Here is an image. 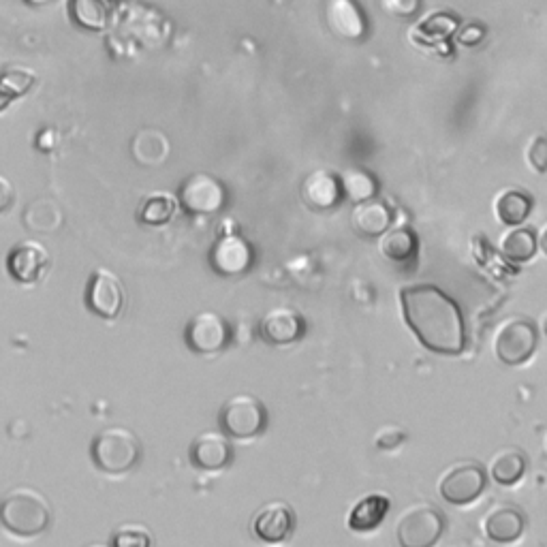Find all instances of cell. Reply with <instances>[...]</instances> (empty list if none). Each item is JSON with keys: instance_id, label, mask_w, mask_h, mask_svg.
Here are the masks:
<instances>
[{"instance_id": "6da1fadb", "label": "cell", "mask_w": 547, "mask_h": 547, "mask_svg": "<svg viewBox=\"0 0 547 547\" xmlns=\"http://www.w3.org/2000/svg\"><path fill=\"white\" fill-rule=\"evenodd\" d=\"M402 315L415 338L441 355H462L466 327L460 306L434 285H411L400 291Z\"/></svg>"}, {"instance_id": "7a4b0ae2", "label": "cell", "mask_w": 547, "mask_h": 547, "mask_svg": "<svg viewBox=\"0 0 547 547\" xmlns=\"http://www.w3.org/2000/svg\"><path fill=\"white\" fill-rule=\"evenodd\" d=\"M52 524V507L39 490L20 486L0 498V526L15 539H37Z\"/></svg>"}, {"instance_id": "3957f363", "label": "cell", "mask_w": 547, "mask_h": 547, "mask_svg": "<svg viewBox=\"0 0 547 547\" xmlns=\"http://www.w3.org/2000/svg\"><path fill=\"white\" fill-rule=\"evenodd\" d=\"M142 456V443L129 428H105L90 445V458L103 475L124 477L131 473Z\"/></svg>"}, {"instance_id": "277c9868", "label": "cell", "mask_w": 547, "mask_h": 547, "mask_svg": "<svg viewBox=\"0 0 547 547\" xmlns=\"http://www.w3.org/2000/svg\"><path fill=\"white\" fill-rule=\"evenodd\" d=\"M539 349V327L533 319L513 315L498 325L494 353L507 366H522Z\"/></svg>"}, {"instance_id": "5b68a950", "label": "cell", "mask_w": 547, "mask_h": 547, "mask_svg": "<svg viewBox=\"0 0 547 547\" xmlns=\"http://www.w3.org/2000/svg\"><path fill=\"white\" fill-rule=\"evenodd\" d=\"M445 533V515L430 503L406 507L396 522L400 547H434Z\"/></svg>"}, {"instance_id": "8992f818", "label": "cell", "mask_w": 547, "mask_h": 547, "mask_svg": "<svg viewBox=\"0 0 547 547\" xmlns=\"http://www.w3.org/2000/svg\"><path fill=\"white\" fill-rule=\"evenodd\" d=\"M218 421L229 439L248 441L268 428V409L253 394H236L223 404Z\"/></svg>"}, {"instance_id": "52a82bcc", "label": "cell", "mask_w": 547, "mask_h": 547, "mask_svg": "<svg viewBox=\"0 0 547 547\" xmlns=\"http://www.w3.org/2000/svg\"><path fill=\"white\" fill-rule=\"evenodd\" d=\"M488 488V473L486 468L477 462H464L449 468L443 475L439 492L449 505H471L486 492Z\"/></svg>"}, {"instance_id": "ba28073f", "label": "cell", "mask_w": 547, "mask_h": 547, "mask_svg": "<svg viewBox=\"0 0 547 547\" xmlns=\"http://www.w3.org/2000/svg\"><path fill=\"white\" fill-rule=\"evenodd\" d=\"M124 304H127V291L122 280L109 270H95L86 287V306L90 312L105 321H114L122 315Z\"/></svg>"}, {"instance_id": "9c48e42d", "label": "cell", "mask_w": 547, "mask_h": 547, "mask_svg": "<svg viewBox=\"0 0 547 547\" xmlns=\"http://www.w3.org/2000/svg\"><path fill=\"white\" fill-rule=\"evenodd\" d=\"M52 265L50 250L41 242L26 240L15 244L7 255V272L20 285H37L48 274Z\"/></svg>"}, {"instance_id": "30bf717a", "label": "cell", "mask_w": 547, "mask_h": 547, "mask_svg": "<svg viewBox=\"0 0 547 547\" xmlns=\"http://www.w3.org/2000/svg\"><path fill=\"white\" fill-rule=\"evenodd\" d=\"M186 345L199 355L221 353L231 340L229 323L214 310H203L186 325Z\"/></svg>"}, {"instance_id": "8fae6325", "label": "cell", "mask_w": 547, "mask_h": 547, "mask_svg": "<svg viewBox=\"0 0 547 547\" xmlns=\"http://www.w3.org/2000/svg\"><path fill=\"white\" fill-rule=\"evenodd\" d=\"M225 186L214 176L193 174L182 182L180 203L191 214H214L225 206Z\"/></svg>"}, {"instance_id": "7c38bea8", "label": "cell", "mask_w": 547, "mask_h": 547, "mask_svg": "<svg viewBox=\"0 0 547 547\" xmlns=\"http://www.w3.org/2000/svg\"><path fill=\"white\" fill-rule=\"evenodd\" d=\"M295 511L285 500H270L265 503L253 518V533L259 541L268 545H278L291 539L295 530Z\"/></svg>"}, {"instance_id": "4fadbf2b", "label": "cell", "mask_w": 547, "mask_h": 547, "mask_svg": "<svg viewBox=\"0 0 547 547\" xmlns=\"http://www.w3.org/2000/svg\"><path fill=\"white\" fill-rule=\"evenodd\" d=\"M189 458H191V464L199 468V471L218 473L231 464L233 445L225 432H216V430L201 432L191 443Z\"/></svg>"}, {"instance_id": "5bb4252c", "label": "cell", "mask_w": 547, "mask_h": 547, "mask_svg": "<svg viewBox=\"0 0 547 547\" xmlns=\"http://www.w3.org/2000/svg\"><path fill=\"white\" fill-rule=\"evenodd\" d=\"M306 334V321L291 308H274L259 321V336L274 347L293 345Z\"/></svg>"}, {"instance_id": "9a60e30c", "label": "cell", "mask_w": 547, "mask_h": 547, "mask_svg": "<svg viewBox=\"0 0 547 547\" xmlns=\"http://www.w3.org/2000/svg\"><path fill=\"white\" fill-rule=\"evenodd\" d=\"M253 246L240 236H223L212 246L210 263L212 268L223 276L244 274L253 265Z\"/></svg>"}, {"instance_id": "2e32d148", "label": "cell", "mask_w": 547, "mask_h": 547, "mask_svg": "<svg viewBox=\"0 0 547 547\" xmlns=\"http://www.w3.org/2000/svg\"><path fill=\"white\" fill-rule=\"evenodd\" d=\"M325 20L332 33L340 39L359 41L368 30L366 15L355 0H327Z\"/></svg>"}, {"instance_id": "e0dca14e", "label": "cell", "mask_w": 547, "mask_h": 547, "mask_svg": "<svg viewBox=\"0 0 547 547\" xmlns=\"http://www.w3.org/2000/svg\"><path fill=\"white\" fill-rule=\"evenodd\" d=\"M483 530L494 543H515L526 530V515L515 505H496L483 520Z\"/></svg>"}, {"instance_id": "ac0fdd59", "label": "cell", "mask_w": 547, "mask_h": 547, "mask_svg": "<svg viewBox=\"0 0 547 547\" xmlns=\"http://www.w3.org/2000/svg\"><path fill=\"white\" fill-rule=\"evenodd\" d=\"M302 197L310 208L315 210H330L336 208L342 199V186L340 178L330 174V171H312V174L304 180Z\"/></svg>"}, {"instance_id": "d6986e66", "label": "cell", "mask_w": 547, "mask_h": 547, "mask_svg": "<svg viewBox=\"0 0 547 547\" xmlns=\"http://www.w3.org/2000/svg\"><path fill=\"white\" fill-rule=\"evenodd\" d=\"M389 496L381 492L366 494L362 500H357L355 507L349 513L347 526L353 533H372L377 530L389 513Z\"/></svg>"}, {"instance_id": "ffe728a7", "label": "cell", "mask_w": 547, "mask_h": 547, "mask_svg": "<svg viewBox=\"0 0 547 547\" xmlns=\"http://www.w3.org/2000/svg\"><path fill=\"white\" fill-rule=\"evenodd\" d=\"M353 227L366 238H379L389 231L394 221V214L383 201H364L357 203L353 210Z\"/></svg>"}, {"instance_id": "44dd1931", "label": "cell", "mask_w": 547, "mask_h": 547, "mask_svg": "<svg viewBox=\"0 0 547 547\" xmlns=\"http://www.w3.org/2000/svg\"><path fill=\"white\" fill-rule=\"evenodd\" d=\"M169 139L165 133L156 129H144L139 131L131 144L133 159L144 167H156L161 165L169 156Z\"/></svg>"}, {"instance_id": "7402d4cb", "label": "cell", "mask_w": 547, "mask_h": 547, "mask_svg": "<svg viewBox=\"0 0 547 547\" xmlns=\"http://www.w3.org/2000/svg\"><path fill=\"white\" fill-rule=\"evenodd\" d=\"M69 13L73 22L88 33H103L112 22V9L107 0H71Z\"/></svg>"}, {"instance_id": "603a6c76", "label": "cell", "mask_w": 547, "mask_h": 547, "mask_svg": "<svg viewBox=\"0 0 547 547\" xmlns=\"http://www.w3.org/2000/svg\"><path fill=\"white\" fill-rule=\"evenodd\" d=\"M528 468V460L520 449H503L498 451L490 464V477L498 486H515L524 479Z\"/></svg>"}, {"instance_id": "cb8c5ba5", "label": "cell", "mask_w": 547, "mask_h": 547, "mask_svg": "<svg viewBox=\"0 0 547 547\" xmlns=\"http://www.w3.org/2000/svg\"><path fill=\"white\" fill-rule=\"evenodd\" d=\"M530 210H533V199L522 191H503L494 201V214L498 221L507 227L522 225Z\"/></svg>"}, {"instance_id": "d4e9b609", "label": "cell", "mask_w": 547, "mask_h": 547, "mask_svg": "<svg viewBox=\"0 0 547 547\" xmlns=\"http://www.w3.org/2000/svg\"><path fill=\"white\" fill-rule=\"evenodd\" d=\"M379 248H381L383 257H387L389 261L406 263V261H413L417 257L419 240L409 227H398V229L383 233Z\"/></svg>"}, {"instance_id": "484cf974", "label": "cell", "mask_w": 547, "mask_h": 547, "mask_svg": "<svg viewBox=\"0 0 547 547\" xmlns=\"http://www.w3.org/2000/svg\"><path fill=\"white\" fill-rule=\"evenodd\" d=\"M537 236L533 229L520 227V229H511L509 233L503 236V242H500V250H503L505 259L513 263H526L537 255Z\"/></svg>"}, {"instance_id": "4316f807", "label": "cell", "mask_w": 547, "mask_h": 547, "mask_svg": "<svg viewBox=\"0 0 547 547\" xmlns=\"http://www.w3.org/2000/svg\"><path fill=\"white\" fill-rule=\"evenodd\" d=\"M342 186V195H347L355 203H364L370 201L374 195L379 193V182L374 178L370 171L366 169H357L351 167L340 178Z\"/></svg>"}, {"instance_id": "83f0119b", "label": "cell", "mask_w": 547, "mask_h": 547, "mask_svg": "<svg viewBox=\"0 0 547 547\" xmlns=\"http://www.w3.org/2000/svg\"><path fill=\"white\" fill-rule=\"evenodd\" d=\"M176 210H178V201L174 195L154 193L144 201L142 210H139V221L152 227L167 225L171 218L176 216Z\"/></svg>"}, {"instance_id": "f1b7e54d", "label": "cell", "mask_w": 547, "mask_h": 547, "mask_svg": "<svg viewBox=\"0 0 547 547\" xmlns=\"http://www.w3.org/2000/svg\"><path fill=\"white\" fill-rule=\"evenodd\" d=\"M62 216L54 201H33L24 212V223L33 231H52L60 225Z\"/></svg>"}, {"instance_id": "f546056e", "label": "cell", "mask_w": 547, "mask_h": 547, "mask_svg": "<svg viewBox=\"0 0 547 547\" xmlns=\"http://www.w3.org/2000/svg\"><path fill=\"white\" fill-rule=\"evenodd\" d=\"M109 547H154V541L146 526L129 522L114 530Z\"/></svg>"}, {"instance_id": "4dcf8cb0", "label": "cell", "mask_w": 547, "mask_h": 547, "mask_svg": "<svg viewBox=\"0 0 547 547\" xmlns=\"http://www.w3.org/2000/svg\"><path fill=\"white\" fill-rule=\"evenodd\" d=\"M35 73L28 71L24 67L18 69H7L3 75H0V88H3L11 99L24 97L26 92L35 86Z\"/></svg>"}, {"instance_id": "1f68e13d", "label": "cell", "mask_w": 547, "mask_h": 547, "mask_svg": "<svg viewBox=\"0 0 547 547\" xmlns=\"http://www.w3.org/2000/svg\"><path fill=\"white\" fill-rule=\"evenodd\" d=\"M419 30L432 39L451 37L458 30V18L456 15H449V13H434L428 20L419 24Z\"/></svg>"}, {"instance_id": "d6a6232c", "label": "cell", "mask_w": 547, "mask_h": 547, "mask_svg": "<svg viewBox=\"0 0 547 547\" xmlns=\"http://www.w3.org/2000/svg\"><path fill=\"white\" fill-rule=\"evenodd\" d=\"M526 163L537 174H547V137L537 135L526 146Z\"/></svg>"}, {"instance_id": "836d02e7", "label": "cell", "mask_w": 547, "mask_h": 547, "mask_svg": "<svg viewBox=\"0 0 547 547\" xmlns=\"http://www.w3.org/2000/svg\"><path fill=\"white\" fill-rule=\"evenodd\" d=\"M419 7L421 0H383V9L394 18H415Z\"/></svg>"}, {"instance_id": "e575fe53", "label": "cell", "mask_w": 547, "mask_h": 547, "mask_svg": "<svg viewBox=\"0 0 547 547\" xmlns=\"http://www.w3.org/2000/svg\"><path fill=\"white\" fill-rule=\"evenodd\" d=\"M402 441H404V432L400 428L387 426L377 436V447L379 449H394V447L402 445Z\"/></svg>"}, {"instance_id": "d590c367", "label": "cell", "mask_w": 547, "mask_h": 547, "mask_svg": "<svg viewBox=\"0 0 547 547\" xmlns=\"http://www.w3.org/2000/svg\"><path fill=\"white\" fill-rule=\"evenodd\" d=\"M13 199H15L13 184L5 176H0V214L7 212L13 206Z\"/></svg>"}, {"instance_id": "8d00e7d4", "label": "cell", "mask_w": 547, "mask_h": 547, "mask_svg": "<svg viewBox=\"0 0 547 547\" xmlns=\"http://www.w3.org/2000/svg\"><path fill=\"white\" fill-rule=\"evenodd\" d=\"M60 142V137H58V131L56 129H43L37 137V148L41 152H52Z\"/></svg>"}, {"instance_id": "74e56055", "label": "cell", "mask_w": 547, "mask_h": 547, "mask_svg": "<svg viewBox=\"0 0 547 547\" xmlns=\"http://www.w3.org/2000/svg\"><path fill=\"white\" fill-rule=\"evenodd\" d=\"M481 39H483V30L479 26H468V28L462 30V35H460V41L464 45H473V43H477Z\"/></svg>"}, {"instance_id": "f35d334b", "label": "cell", "mask_w": 547, "mask_h": 547, "mask_svg": "<svg viewBox=\"0 0 547 547\" xmlns=\"http://www.w3.org/2000/svg\"><path fill=\"white\" fill-rule=\"evenodd\" d=\"M537 242H539V246H541L543 253L547 255V223H545V225H543V229L539 231V238H537Z\"/></svg>"}, {"instance_id": "ab89813d", "label": "cell", "mask_w": 547, "mask_h": 547, "mask_svg": "<svg viewBox=\"0 0 547 547\" xmlns=\"http://www.w3.org/2000/svg\"><path fill=\"white\" fill-rule=\"evenodd\" d=\"M11 101H13V99L7 95V92H5L3 88H0V109H5Z\"/></svg>"}, {"instance_id": "60d3db41", "label": "cell", "mask_w": 547, "mask_h": 547, "mask_svg": "<svg viewBox=\"0 0 547 547\" xmlns=\"http://www.w3.org/2000/svg\"><path fill=\"white\" fill-rule=\"evenodd\" d=\"M28 5H48V3H54V0H26Z\"/></svg>"}, {"instance_id": "b9f144b4", "label": "cell", "mask_w": 547, "mask_h": 547, "mask_svg": "<svg viewBox=\"0 0 547 547\" xmlns=\"http://www.w3.org/2000/svg\"><path fill=\"white\" fill-rule=\"evenodd\" d=\"M84 547H107V545H103V543H90V545H84Z\"/></svg>"}, {"instance_id": "7bdbcfd3", "label": "cell", "mask_w": 547, "mask_h": 547, "mask_svg": "<svg viewBox=\"0 0 547 547\" xmlns=\"http://www.w3.org/2000/svg\"><path fill=\"white\" fill-rule=\"evenodd\" d=\"M116 3H135V0H116Z\"/></svg>"}, {"instance_id": "ee69618b", "label": "cell", "mask_w": 547, "mask_h": 547, "mask_svg": "<svg viewBox=\"0 0 547 547\" xmlns=\"http://www.w3.org/2000/svg\"><path fill=\"white\" fill-rule=\"evenodd\" d=\"M545 447H547V439H545Z\"/></svg>"}]
</instances>
